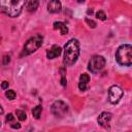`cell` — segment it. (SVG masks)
<instances>
[{
	"label": "cell",
	"instance_id": "1",
	"mask_svg": "<svg viewBox=\"0 0 132 132\" xmlns=\"http://www.w3.org/2000/svg\"><path fill=\"white\" fill-rule=\"evenodd\" d=\"M27 0H0V11L10 18L21 14Z\"/></svg>",
	"mask_w": 132,
	"mask_h": 132
},
{
	"label": "cell",
	"instance_id": "20",
	"mask_svg": "<svg viewBox=\"0 0 132 132\" xmlns=\"http://www.w3.org/2000/svg\"><path fill=\"white\" fill-rule=\"evenodd\" d=\"M86 23H87L90 27H92V28H95V27H96V23H95L94 21L90 20V19H86Z\"/></svg>",
	"mask_w": 132,
	"mask_h": 132
},
{
	"label": "cell",
	"instance_id": "24",
	"mask_svg": "<svg viewBox=\"0 0 132 132\" xmlns=\"http://www.w3.org/2000/svg\"><path fill=\"white\" fill-rule=\"evenodd\" d=\"M3 113V108H2V106L0 105V114H2Z\"/></svg>",
	"mask_w": 132,
	"mask_h": 132
},
{
	"label": "cell",
	"instance_id": "16",
	"mask_svg": "<svg viewBox=\"0 0 132 132\" xmlns=\"http://www.w3.org/2000/svg\"><path fill=\"white\" fill-rule=\"evenodd\" d=\"M60 72H61V85L63 86V87H66V77H65V74H66V72H65V68H61L60 69Z\"/></svg>",
	"mask_w": 132,
	"mask_h": 132
},
{
	"label": "cell",
	"instance_id": "19",
	"mask_svg": "<svg viewBox=\"0 0 132 132\" xmlns=\"http://www.w3.org/2000/svg\"><path fill=\"white\" fill-rule=\"evenodd\" d=\"M6 123H8V124H12L13 122H15L14 121V116L12 114V113H8L7 116H6Z\"/></svg>",
	"mask_w": 132,
	"mask_h": 132
},
{
	"label": "cell",
	"instance_id": "27",
	"mask_svg": "<svg viewBox=\"0 0 132 132\" xmlns=\"http://www.w3.org/2000/svg\"><path fill=\"white\" fill-rule=\"evenodd\" d=\"M0 126H1V122H0Z\"/></svg>",
	"mask_w": 132,
	"mask_h": 132
},
{
	"label": "cell",
	"instance_id": "22",
	"mask_svg": "<svg viewBox=\"0 0 132 132\" xmlns=\"http://www.w3.org/2000/svg\"><path fill=\"white\" fill-rule=\"evenodd\" d=\"M8 86H9V84H8V81H6V80L2 81V84H1V88H2L3 90H6V89H8Z\"/></svg>",
	"mask_w": 132,
	"mask_h": 132
},
{
	"label": "cell",
	"instance_id": "2",
	"mask_svg": "<svg viewBox=\"0 0 132 132\" xmlns=\"http://www.w3.org/2000/svg\"><path fill=\"white\" fill-rule=\"evenodd\" d=\"M79 56V42L77 39L72 38L67 41L64 46V64L65 66H72Z\"/></svg>",
	"mask_w": 132,
	"mask_h": 132
},
{
	"label": "cell",
	"instance_id": "18",
	"mask_svg": "<svg viewBox=\"0 0 132 132\" xmlns=\"http://www.w3.org/2000/svg\"><path fill=\"white\" fill-rule=\"evenodd\" d=\"M96 18L99 19V20H101V21H105L106 20V14L104 13V11L99 10V11L96 12Z\"/></svg>",
	"mask_w": 132,
	"mask_h": 132
},
{
	"label": "cell",
	"instance_id": "8",
	"mask_svg": "<svg viewBox=\"0 0 132 132\" xmlns=\"http://www.w3.org/2000/svg\"><path fill=\"white\" fill-rule=\"evenodd\" d=\"M62 9V4L60 0H51L47 4V11L50 13H58Z\"/></svg>",
	"mask_w": 132,
	"mask_h": 132
},
{
	"label": "cell",
	"instance_id": "23",
	"mask_svg": "<svg viewBox=\"0 0 132 132\" xmlns=\"http://www.w3.org/2000/svg\"><path fill=\"white\" fill-rule=\"evenodd\" d=\"M9 61H10L9 56H4V58H3V64H4V65H6V64H8V63H9Z\"/></svg>",
	"mask_w": 132,
	"mask_h": 132
},
{
	"label": "cell",
	"instance_id": "7",
	"mask_svg": "<svg viewBox=\"0 0 132 132\" xmlns=\"http://www.w3.org/2000/svg\"><path fill=\"white\" fill-rule=\"evenodd\" d=\"M123 95H124V92L122 88H120L119 86H111L108 90V100L112 104L119 103Z\"/></svg>",
	"mask_w": 132,
	"mask_h": 132
},
{
	"label": "cell",
	"instance_id": "17",
	"mask_svg": "<svg viewBox=\"0 0 132 132\" xmlns=\"http://www.w3.org/2000/svg\"><path fill=\"white\" fill-rule=\"evenodd\" d=\"M5 96L6 98H8L9 100H13L15 98V92L13 90H8L5 92Z\"/></svg>",
	"mask_w": 132,
	"mask_h": 132
},
{
	"label": "cell",
	"instance_id": "12",
	"mask_svg": "<svg viewBox=\"0 0 132 132\" xmlns=\"http://www.w3.org/2000/svg\"><path fill=\"white\" fill-rule=\"evenodd\" d=\"M54 29L55 30H59L62 35L68 34V28H67L66 24L63 23V22H55L54 23Z\"/></svg>",
	"mask_w": 132,
	"mask_h": 132
},
{
	"label": "cell",
	"instance_id": "21",
	"mask_svg": "<svg viewBox=\"0 0 132 132\" xmlns=\"http://www.w3.org/2000/svg\"><path fill=\"white\" fill-rule=\"evenodd\" d=\"M10 127L13 128V129H20L21 128V124L20 123H16V122H13L12 124H10Z\"/></svg>",
	"mask_w": 132,
	"mask_h": 132
},
{
	"label": "cell",
	"instance_id": "4",
	"mask_svg": "<svg viewBox=\"0 0 132 132\" xmlns=\"http://www.w3.org/2000/svg\"><path fill=\"white\" fill-rule=\"evenodd\" d=\"M43 42V37L40 34H36L34 36H32L31 38H29L27 40V42L24 45L23 52L21 54V56H28L34 52H36L42 44Z\"/></svg>",
	"mask_w": 132,
	"mask_h": 132
},
{
	"label": "cell",
	"instance_id": "11",
	"mask_svg": "<svg viewBox=\"0 0 132 132\" xmlns=\"http://www.w3.org/2000/svg\"><path fill=\"white\" fill-rule=\"evenodd\" d=\"M90 81V76L87 73H82L79 77V82H78V89L80 91H86L88 89V85Z\"/></svg>",
	"mask_w": 132,
	"mask_h": 132
},
{
	"label": "cell",
	"instance_id": "26",
	"mask_svg": "<svg viewBox=\"0 0 132 132\" xmlns=\"http://www.w3.org/2000/svg\"><path fill=\"white\" fill-rule=\"evenodd\" d=\"M77 2L78 3H82V2H85V0H77Z\"/></svg>",
	"mask_w": 132,
	"mask_h": 132
},
{
	"label": "cell",
	"instance_id": "13",
	"mask_svg": "<svg viewBox=\"0 0 132 132\" xmlns=\"http://www.w3.org/2000/svg\"><path fill=\"white\" fill-rule=\"evenodd\" d=\"M39 5V1L38 0H29L28 4H27V10L29 12H34Z\"/></svg>",
	"mask_w": 132,
	"mask_h": 132
},
{
	"label": "cell",
	"instance_id": "14",
	"mask_svg": "<svg viewBox=\"0 0 132 132\" xmlns=\"http://www.w3.org/2000/svg\"><path fill=\"white\" fill-rule=\"evenodd\" d=\"M41 111H42V106L41 105H37L36 107H34L32 109V114L35 119H39L41 116Z\"/></svg>",
	"mask_w": 132,
	"mask_h": 132
},
{
	"label": "cell",
	"instance_id": "5",
	"mask_svg": "<svg viewBox=\"0 0 132 132\" xmlns=\"http://www.w3.org/2000/svg\"><path fill=\"white\" fill-rule=\"evenodd\" d=\"M106 64V61L104 59L103 56H100V55H95L93 56L90 61H89V66H88V69L92 72V73H97L99 71H101L104 66Z\"/></svg>",
	"mask_w": 132,
	"mask_h": 132
},
{
	"label": "cell",
	"instance_id": "15",
	"mask_svg": "<svg viewBox=\"0 0 132 132\" xmlns=\"http://www.w3.org/2000/svg\"><path fill=\"white\" fill-rule=\"evenodd\" d=\"M15 114H16V117H18V119H19L20 121H25V120L27 119V114H26V112H25L24 110L16 109V110H15Z\"/></svg>",
	"mask_w": 132,
	"mask_h": 132
},
{
	"label": "cell",
	"instance_id": "6",
	"mask_svg": "<svg viewBox=\"0 0 132 132\" xmlns=\"http://www.w3.org/2000/svg\"><path fill=\"white\" fill-rule=\"evenodd\" d=\"M51 111L54 116L56 117H59V118H62L64 117L67 111H68V106L65 102L61 101V100H58V101H55L52 106H51Z\"/></svg>",
	"mask_w": 132,
	"mask_h": 132
},
{
	"label": "cell",
	"instance_id": "3",
	"mask_svg": "<svg viewBox=\"0 0 132 132\" xmlns=\"http://www.w3.org/2000/svg\"><path fill=\"white\" fill-rule=\"evenodd\" d=\"M116 60L121 66H131L132 64V46L130 44H122L116 52Z\"/></svg>",
	"mask_w": 132,
	"mask_h": 132
},
{
	"label": "cell",
	"instance_id": "9",
	"mask_svg": "<svg viewBox=\"0 0 132 132\" xmlns=\"http://www.w3.org/2000/svg\"><path fill=\"white\" fill-rule=\"evenodd\" d=\"M111 120V113L110 112H107V111H103L99 114L97 121H98V124L102 127H107V125L109 124Z\"/></svg>",
	"mask_w": 132,
	"mask_h": 132
},
{
	"label": "cell",
	"instance_id": "10",
	"mask_svg": "<svg viewBox=\"0 0 132 132\" xmlns=\"http://www.w3.org/2000/svg\"><path fill=\"white\" fill-rule=\"evenodd\" d=\"M62 53V48L61 46H59L58 44H54L52 45V47L50 50H47L46 52V57L47 59H55L57 57H59Z\"/></svg>",
	"mask_w": 132,
	"mask_h": 132
},
{
	"label": "cell",
	"instance_id": "25",
	"mask_svg": "<svg viewBox=\"0 0 132 132\" xmlns=\"http://www.w3.org/2000/svg\"><path fill=\"white\" fill-rule=\"evenodd\" d=\"M92 12H93V10H92V9H89V10H88V13H89V14H90V13L92 14Z\"/></svg>",
	"mask_w": 132,
	"mask_h": 132
}]
</instances>
